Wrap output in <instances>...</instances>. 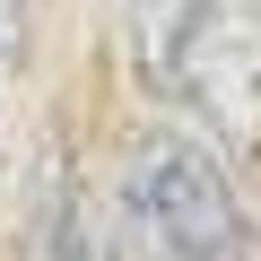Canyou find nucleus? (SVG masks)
Returning a JSON list of instances; mask_svg holds the SVG:
<instances>
[{"mask_svg": "<svg viewBox=\"0 0 261 261\" xmlns=\"http://www.w3.org/2000/svg\"><path fill=\"white\" fill-rule=\"evenodd\" d=\"M0 61H9V53H0Z\"/></svg>", "mask_w": 261, "mask_h": 261, "instance_id": "obj_4", "label": "nucleus"}, {"mask_svg": "<svg viewBox=\"0 0 261 261\" xmlns=\"http://www.w3.org/2000/svg\"><path fill=\"white\" fill-rule=\"evenodd\" d=\"M209 18H218V0H130V61H140V79L148 87L192 79Z\"/></svg>", "mask_w": 261, "mask_h": 261, "instance_id": "obj_2", "label": "nucleus"}, {"mask_svg": "<svg viewBox=\"0 0 261 261\" xmlns=\"http://www.w3.org/2000/svg\"><path fill=\"white\" fill-rule=\"evenodd\" d=\"M18 44V0H0V53Z\"/></svg>", "mask_w": 261, "mask_h": 261, "instance_id": "obj_3", "label": "nucleus"}, {"mask_svg": "<svg viewBox=\"0 0 261 261\" xmlns=\"http://www.w3.org/2000/svg\"><path fill=\"white\" fill-rule=\"evenodd\" d=\"M122 200L157 261H261V226L200 130H174V122L140 130L122 166Z\"/></svg>", "mask_w": 261, "mask_h": 261, "instance_id": "obj_1", "label": "nucleus"}]
</instances>
